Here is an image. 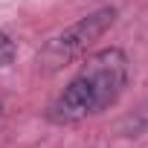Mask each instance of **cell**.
Segmentation results:
<instances>
[{
  "label": "cell",
  "mask_w": 148,
  "mask_h": 148,
  "mask_svg": "<svg viewBox=\"0 0 148 148\" xmlns=\"http://www.w3.org/2000/svg\"><path fill=\"white\" fill-rule=\"evenodd\" d=\"M128 76H131V61L125 49L105 47L90 52L82 61L79 73L70 79V84L49 102L47 122L67 128L113 108L128 87Z\"/></svg>",
  "instance_id": "obj_1"
},
{
  "label": "cell",
  "mask_w": 148,
  "mask_h": 148,
  "mask_svg": "<svg viewBox=\"0 0 148 148\" xmlns=\"http://www.w3.org/2000/svg\"><path fill=\"white\" fill-rule=\"evenodd\" d=\"M15 58H18V47H15V41H12L6 32H0V70L12 67Z\"/></svg>",
  "instance_id": "obj_4"
},
{
  "label": "cell",
  "mask_w": 148,
  "mask_h": 148,
  "mask_svg": "<svg viewBox=\"0 0 148 148\" xmlns=\"http://www.w3.org/2000/svg\"><path fill=\"white\" fill-rule=\"evenodd\" d=\"M113 21H116V9L113 6H99L90 15L79 18L76 23H70L67 29H61L58 35H52L38 52L41 73H58V70L70 67L113 26Z\"/></svg>",
  "instance_id": "obj_2"
},
{
  "label": "cell",
  "mask_w": 148,
  "mask_h": 148,
  "mask_svg": "<svg viewBox=\"0 0 148 148\" xmlns=\"http://www.w3.org/2000/svg\"><path fill=\"white\" fill-rule=\"evenodd\" d=\"M0 116H3V102H0Z\"/></svg>",
  "instance_id": "obj_5"
},
{
  "label": "cell",
  "mask_w": 148,
  "mask_h": 148,
  "mask_svg": "<svg viewBox=\"0 0 148 148\" xmlns=\"http://www.w3.org/2000/svg\"><path fill=\"white\" fill-rule=\"evenodd\" d=\"M119 131L125 136H142V134H148V102L139 105L131 116H125L122 125H119Z\"/></svg>",
  "instance_id": "obj_3"
}]
</instances>
